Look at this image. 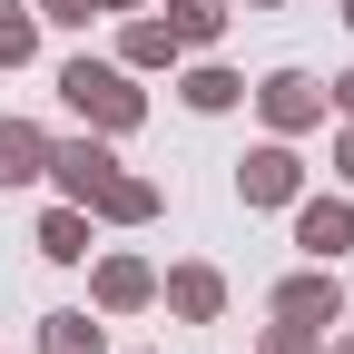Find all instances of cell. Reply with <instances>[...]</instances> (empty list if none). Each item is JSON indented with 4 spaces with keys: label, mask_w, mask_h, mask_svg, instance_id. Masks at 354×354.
Wrapping results in <instances>:
<instances>
[{
    "label": "cell",
    "mask_w": 354,
    "mask_h": 354,
    "mask_svg": "<svg viewBox=\"0 0 354 354\" xmlns=\"http://www.w3.org/2000/svg\"><path fill=\"white\" fill-rule=\"evenodd\" d=\"M59 177H69L79 197H99L109 216H148V187H128V177H109V158H99V148H69V158H59Z\"/></svg>",
    "instance_id": "6da1fadb"
},
{
    "label": "cell",
    "mask_w": 354,
    "mask_h": 354,
    "mask_svg": "<svg viewBox=\"0 0 354 354\" xmlns=\"http://www.w3.org/2000/svg\"><path fill=\"white\" fill-rule=\"evenodd\" d=\"M59 88H69L88 118H109V128H128V118H138V88H118V69H88V59H79Z\"/></svg>",
    "instance_id": "7a4b0ae2"
},
{
    "label": "cell",
    "mask_w": 354,
    "mask_h": 354,
    "mask_svg": "<svg viewBox=\"0 0 354 354\" xmlns=\"http://www.w3.org/2000/svg\"><path fill=\"white\" fill-rule=\"evenodd\" d=\"M39 167H50L39 128H0V187H10V177H39Z\"/></svg>",
    "instance_id": "3957f363"
},
{
    "label": "cell",
    "mask_w": 354,
    "mask_h": 354,
    "mask_svg": "<svg viewBox=\"0 0 354 354\" xmlns=\"http://www.w3.org/2000/svg\"><path fill=\"white\" fill-rule=\"evenodd\" d=\"M286 187H295V158H286V148L246 158V197H286Z\"/></svg>",
    "instance_id": "277c9868"
},
{
    "label": "cell",
    "mask_w": 354,
    "mask_h": 354,
    "mask_svg": "<svg viewBox=\"0 0 354 354\" xmlns=\"http://www.w3.org/2000/svg\"><path fill=\"white\" fill-rule=\"evenodd\" d=\"M344 236H354V216H344V207H305V246H315V256H335Z\"/></svg>",
    "instance_id": "5b68a950"
},
{
    "label": "cell",
    "mask_w": 354,
    "mask_h": 354,
    "mask_svg": "<svg viewBox=\"0 0 354 354\" xmlns=\"http://www.w3.org/2000/svg\"><path fill=\"white\" fill-rule=\"evenodd\" d=\"M50 354H99V325H79V315H50Z\"/></svg>",
    "instance_id": "8992f818"
},
{
    "label": "cell",
    "mask_w": 354,
    "mask_h": 354,
    "mask_svg": "<svg viewBox=\"0 0 354 354\" xmlns=\"http://www.w3.org/2000/svg\"><path fill=\"white\" fill-rule=\"evenodd\" d=\"M286 315H295V325H315V315H335V286H286Z\"/></svg>",
    "instance_id": "52a82bcc"
},
{
    "label": "cell",
    "mask_w": 354,
    "mask_h": 354,
    "mask_svg": "<svg viewBox=\"0 0 354 354\" xmlns=\"http://www.w3.org/2000/svg\"><path fill=\"white\" fill-rule=\"evenodd\" d=\"M39 246H50V256H88V227H79V216H50V227H39Z\"/></svg>",
    "instance_id": "ba28073f"
},
{
    "label": "cell",
    "mask_w": 354,
    "mask_h": 354,
    "mask_svg": "<svg viewBox=\"0 0 354 354\" xmlns=\"http://www.w3.org/2000/svg\"><path fill=\"white\" fill-rule=\"evenodd\" d=\"M187 99H197V109H227V99H236V79H227V69H197V79H187Z\"/></svg>",
    "instance_id": "9c48e42d"
},
{
    "label": "cell",
    "mask_w": 354,
    "mask_h": 354,
    "mask_svg": "<svg viewBox=\"0 0 354 354\" xmlns=\"http://www.w3.org/2000/svg\"><path fill=\"white\" fill-rule=\"evenodd\" d=\"M216 20H227V10H216V0H177V39H207Z\"/></svg>",
    "instance_id": "30bf717a"
},
{
    "label": "cell",
    "mask_w": 354,
    "mask_h": 354,
    "mask_svg": "<svg viewBox=\"0 0 354 354\" xmlns=\"http://www.w3.org/2000/svg\"><path fill=\"white\" fill-rule=\"evenodd\" d=\"M266 109H276V118L295 128V118H305V109H315V99H305V79H276V88H266Z\"/></svg>",
    "instance_id": "8fae6325"
},
{
    "label": "cell",
    "mask_w": 354,
    "mask_h": 354,
    "mask_svg": "<svg viewBox=\"0 0 354 354\" xmlns=\"http://www.w3.org/2000/svg\"><path fill=\"white\" fill-rule=\"evenodd\" d=\"M99 295H109V305H138V295H148V276H138V266H109Z\"/></svg>",
    "instance_id": "7c38bea8"
},
{
    "label": "cell",
    "mask_w": 354,
    "mask_h": 354,
    "mask_svg": "<svg viewBox=\"0 0 354 354\" xmlns=\"http://www.w3.org/2000/svg\"><path fill=\"white\" fill-rule=\"evenodd\" d=\"M20 50H30V20L10 10V0H0V59H20Z\"/></svg>",
    "instance_id": "4fadbf2b"
},
{
    "label": "cell",
    "mask_w": 354,
    "mask_h": 354,
    "mask_svg": "<svg viewBox=\"0 0 354 354\" xmlns=\"http://www.w3.org/2000/svg\"><path fill=\"white\" fill-rule=\"evenodd\" d=\"M344 20H354V10H344Z\"/></svg>",
    "instance_id": "5bb4252c"
}]
</instances>
